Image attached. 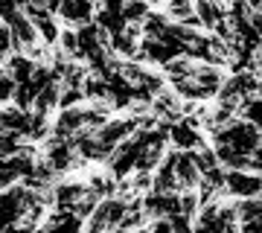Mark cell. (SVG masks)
Returning a JSON list of instances; mask_svg holds the SVG:
<instances>
[{"instance_id": "1", "label": "cell", "mask_w": 262, "mask_h": 233, "mask_svg": "<svg viewBox=\"0 0 262 233\" xmlns=\"http://www.w3.org/2000/svg\"><path fill=\"white\" fill-rule=\"evenodd\" d=\"M122 213H125V201L120 196H105L96 201V207L88 213V219L82 222V230H117Z\"/></svg>"}, {"instance_id": "2", "label": "cell", "mask_w": 262, "mask_h": 233, "mask_svg": "<svg viewBox=\"0 0 262 233\" xmlns=\"http://www.w3.org/2000/svg\"><path fill=\"white\" fill-rule=\"evenodd\" d=\"M259 193H262L259 172L225 169V184H222V196L225 198H245V196H259Z\"/></svg>"}, {"instance_id": "3", "label": "cell", "mask_w": 262, "mask_h": 233, "mask_svg": "<svg viewBox=\"0 0 262 233\" xmlns=\"http://www.w3.org/2000/svg\"><path fill=\"white\" fill-rule=\"evenodd\" d=\"M94 9L96 0H61L56 6V18L61 27H79V24L94 20Z\"/></svg>"}, {"instance_id": "4", "label": "cell", "mask_w": 262, "mask_h": 233, "mask_svg": "<svg viewBox=\"0 0 262 233\" xmlns=\"http://www.w3.org/2000/svg\"><path fill=\"white\" fill-rule=\"evenodd\" d=\"M79 129H84V102L73 108H58L50 117V134L56 137H73Z\"/></svg>"}, {"instance_id": "5", "label": "cell", "mask_w": 262, "mask_h": 233, "mask_svg": "<svg viewBox=\"0 0 262 233\" xmlns=\"http://www.w3.org/2000/svg\"><path fill=\"white\" fill-rule=\"evenodd\" d=\"M166 140H169L172 149L189 152V149H195V146H201V143L207 140V134L198 131V129H192V125H187L184 120H175V122L166 125Z\"/></svg>"}, {"instance_id": "6", "label": "cell", "mask_w": 262, "mask_h": 233, "mask_svg": "<svg viewBox=\"0 0 262 233\" xmlns=\"http://www.w3.org/2000/svg\"><path fill=\"white\" fill-rule=\"evenodd\" d=\"M236 213V230H256L259 227V196H245V198H230Z\"/></svg>"}, {"instance_id": "7", "label": "cell", "mask_w": 262, "mask_h": 233, "mask_svg": "<svg viewBox=\"0 0 262 233\" xmlns=\"http://www.w3.org/2000/svg\"><path fill=\"white\" fill-rule=\"evenodd\" d=\"M6 27H9V32H12V44H15V50H24V47L41 41V38H38V29L32 27V20H29L20 9L6 20Z\"/></svg>"}, {"instance_id": "8", "label": "cell", "mask_w": 262, "mask_h": 233, "mask_svg": "<svg viewBox=\"0 0 262 233\" xmlns=\"http://www.w3.org/2000/svg\"><path fill=\"white\" fill-rule=\"evenodd\" d=\"M175 181H178V189H195L198 186L201 172L192 160V152H175Z\"/></svg>"}, {"instance_id": "9", "label": "cell", "mask_w": 262, "mask_h": 233, "mask_svg": "<svg viewBox=\"0 0 262 233\" xmlns=\"http://www.w3.org/2000/svg\"><path fill=\"white\" fill-rule=\"evenodd\" d=\"M0 65H3V70H6L15 82H29V73H32V65H35V61H32V58H27L20 50H12V53L3 58Z\"/></svg>"}, {"instance_id": "10", "label": "cell", "mask_w": 262, "mask_h": 233, "mask_svg": "<svg viewBox=\"0 0 262 233\" xmlns=\"http://www.w3.org/2000/svg\"><path fill=\"white\" fill-rule=\"evenodd\" d=\"M149 9H155V6H149L146 0H122V20L125 24H140L146 15H149Z\"/></svg>"}, {"instance_id": "11", "label": "cell", "mask_w": 262, "mask_h": 233, "mask_svg": "<svg viewBox=\"0 0 262 233\" xmlns=\"http://www.w3.org/2000/svg\"><path fill=\"white\" fill-rule=\"evenodd\" d=\"M35 93H38V88L32 82H18L15 84V96H12V102L18 105V108H24V111H32Z\"/></svg>"}, {"instance_id": "12", "label": "cell", "mask_w": 262, "mask_h": 233, "mask_svg": "<svg viewBox=\"0 0 262 233\" xmlns=\"http://www.w3.org/2000/svg\"><path fill=\"white\" fill-rule=\"evenodd\" d=\"M163 15L169 20H184L192 15V0H163Z\"/></svg>"}, {"instance_id": "13", "label": "cell", "mask_w": 262, "mask_h": 233, "mask_svg": "<svg viewBox=\"0 0 262 233\" xmlns=\"http://www.w3.org/2000/svg\"><path fill=\"white\" fill-rule=\"evenodd\" d=\"M198 207H201V198H198L195 189H178V213L192 219Z\"/></svg>"}, {"instance_id": "14", "label": "cell", "mask_w": 262, "mask_h": 233, "mask_svg": "<svg viewBox=\"0 0 262 233\" xmlns=\"http://www.w3.org/2000/svg\"><path fill=\"white\" fill-rule=\"evenodd\" d=\"M84 96H82V88H61L58 93V108H73V105H82Z\"/></svg>"}, {"instance_id": "15", "label": "cell", "mask_w": 262, "mask_h": 233, "mask_svg": "<svg viewBox=\"0 0 262 233\" xmlns=\"http://www.w3.org/2000/svg\"><path fill=\"white\" fill-rule=\"evenodd\" d=\"M12 50H15V44H12V32H9V27L0 20V61L9 56Z\"/></svg>"}, {"instance_id": "16", "label": "cell", "mask_w": 262, "mask_h": 233, "mask_svg": "<svg viewBox=\"0 0 262 233\" xmlns=\"http://www.w3.org/2000/svg\"><path fill=\"white\" fill-rule=\"evenodd\" d=\"M149 6H163V0H146Z\"/></svg>"}]
</instances>
